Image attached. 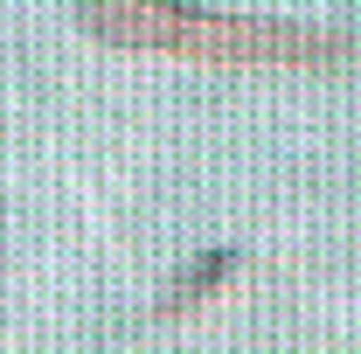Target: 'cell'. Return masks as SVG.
<instances>
[{
  "label": "cell",
  "instance_id": "obj_1",
  "mask_svg": "<svg viewBox=\"0 0 361 354\" xmlns=\"http://www.w3.org/2000/svg\"><path fill=\"white\" fill-rule=\"evenodd\" d=\"M84 35L104 49H153V56H195V63H271V70H334L355 42L326 28H292L264 14H209L188 0H77Z\"/></svg>",
  "mask_w": 361,
  "mask_h": 354
},
{
  "label": "cell",
  "instance_id": "obj_2",
  "mask_svg": "<svg viewBox=\"0 0 361 354\" xmlns=\"http://www.w3.org/2000/svg\"><path fill=\"white\" fill-rule=\"evenodd\" d=\"M236 264H243L236 250H209V257H195V264H188V278H180L174 292L160 299V319H180V312H195V306H202V299H209V292H216V285H223Z\"/></svg>",
  "mask_w": 361,
  "mask_h": 354
}]
</instances>
